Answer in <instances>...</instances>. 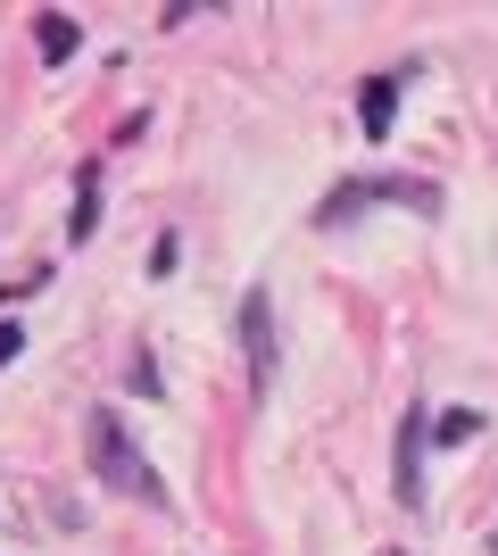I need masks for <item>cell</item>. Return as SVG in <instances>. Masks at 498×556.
Returning a JSON list of instances; mask_svg holds the SVG:
<instances>
[{
  "instance_id": "obj_6",
  "label": "cell",
  "mask_w": 498,
  "mask_h": 556,
  "mask_svg": "<svg viewBox=\"0 0 498 556\" xmlns=\"http://www.w3.org/2000/svg\"><path fill=\"white\" fill-rule=\"evenodd\" d=\"M34 50H42L50 67H67V59H75V17H67V9H42V17H34Z\"/></svg>"
},
{
  "instance_id": "obj_10",
  "label": "cell",
  "mask_w": 498,
  "mask_h": 556,
  "mask_svg": "<svg viewBox=\"0 0 498 556\" xmlns=\"http://www.w3.org/2000/svg\"><path fill=\"white\" fill-rule=\"evenodd\" d=\"M391 556H399V548H391Z\"/></svg>"
},
{
  "instance_id": "obj_7",
  "label": "cell",
  "mask_w": 498,
  "mask_h": 556,
  "mask_svg": "<svg viewBox=\"0 0 498 556\" xmlns=\"http://www.w3.org/2000/svg\"><path fill=\"white\" fill-rule=\"evenodd\" d=\"M474 432H482V416H474V407H457V416H440V432H432V441H474Z\"/></svg>"
},
{
  "instance_id": "obj_2",
  "label": "cell",
  "mask_w": 498,
  "mask_h": 556,
  "mask_svg": "<svg viewBox=\"0 0 498 556\" xmlns=\"http://www.w3.org/2000/svg\"><path fill=\"white\" fill-rule=\"evenodd\" d=\"M382 200H399V208H440V191H424V184H341L324 208H316V225L341 232V225H357L366 208H382Z\"/></svg>"
},
{
  "instance_id": "obj_4",
  "label": "cell",
  "mask_w": 498,
  "mask_h": 556,
  "mask_svg": "<svg viewBox=\"0 0 498 556\" xmlns=\"http://www.w3.org/2000/svg\"><path fill=\"white\" fill-rule=\"evenodd\" d=\"M357 116H366V134H391V125H399V75H366V84H357Z\"/></svg>"
},
{
  "instance_id": "obj_1",
  "label": "cell",
  "mask_w": 498,
  "mask_h": 556,
  "mask_svg": "<svg viewBox=\"0 0 498 556\" xmlns=\"http://www.w3.org/2000/svg\"><path fill=\"white\" fill-rule=\"evenodd\" d=\"M84 448H92V473H100L108 490L142 498V507H166V482L150 473V457L133 448V432L117 424V407H92V424H84Z\"/></svg>"
},
{
  "instance_id": "obj_9",
  "label": "cell",
  "mask_w": 498,
  "mask_h": 556,
  "mask_svg": "<svg viewBox=\"0 0 498 556\" xmlns=\"http://www.w3.org/2000/svg\"><path fill=\"white\" fill-rule=\"evenodd\" d=\"M17 349H25V325H9V316H0V366H9Z\"/></svg>"
},
{
  "instance_id": "obj_8",
  "label": "cell",
  "mask_w": 498,
  "mask_h": 556,
  "mask_svg": "<svg viewBox=\"0 0 498 556\" xmlns=\"http://www.w3.org/2000/svg\"><path fill=\"white\" fill-rule=\"evenodd\" d=\"M100 225V184H92V175H84V191H75V241H84V232H92Z\"/></svg>"
},
{
  "instance_id": "obj_3",
  "label": "cell",
  "mask_w": 498,
  "mask_h": 556,
  "mask_svg": "<svg viewBox=\"0 0 498 556\" xmlns=\"http://www.w3.org/2000/svg\"><path fill=\"white\" fill-rule=\"evenodd\" d=\"M241 349H250V391L266 399V382H274V366H283V357H274V300H266V291L241 300Z\"/></svg>"
},
{
  "instance_id": "obj_5",
  "label": "cell",
  "mask_w": 498,
  "mask_h": 556,
  "mask_svg": "<svg viewBox=\"0 0 498 556\" xmlns=\"http://www.w3.org/2000/svg\"><path fill=\"white\" fill-rule=\"evenodd\" d=\"M424 498V416L399 424V507H416Z\"/></svg>"
}]
</instances>
